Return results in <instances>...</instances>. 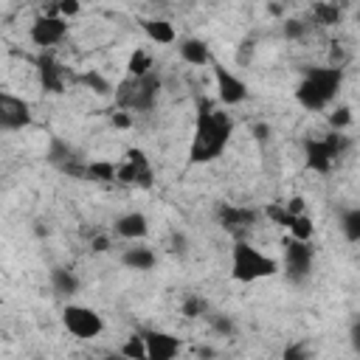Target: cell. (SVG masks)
Segmentation results:
<instances>
[{
    "label": "cell",
    "instance_id": "obj_14",
    "mask_svg": "<svg viewBox=\"0 0 360 360\" xmlns=\"http://www.w3.org/2000/svg\"><path fill=\"white\" fill-rule=\"evenodd\" d=\"M112 233L124 242H143L149 236V217L143 211H124L112 219Z\"/></svg>",
    "mask_w": 360,
    "mask_h": 360
},
{
    "label": "cell",
    "instance_id": "obj_16",
    "mask_svg": "<svg viewBox=\"0 0 360 360\" xmlns=\"http://www.w3.org/2000/svg\"><path fill=\"white\" fill-rule=\"evenodd\" d=\"M177 53L186 65L191 68H208L214 62L211 56V45L202 39V37H180L177 39Z\"/></svg>",
    "mask_w": 360,
    "mask_h": 360
},
{
    "label": "cell",
    "instance_id": "obj_17",
    "mask_svg": "<svg viewBox=\"0 0 360 360\" xmlns=\"http://www.w3.org/2000/svg\"><path fill=\"white\" fill-rule=\"evenodd\" d=\"M118 259L127 270H138V273H146L158 264V253L143 242H129V248H124Z\"/></svg>",
    "mask_w": 360,
    "mask_h": 360
},
{
    "label": "cell",
    "instance_id": "obj_33",
    "mask_svg": "<svg viewBox=\"0 0 360 360\" xmlns=\"http://www.w3.org/2000/svg\"><path fill=\"white\" fill-rule=\"evenodd\" d=\"M110 248H112V242H110L104 233H98V236L90 239V250H93V253H107Z\"/></svg>",
    "mask_w": 360,
    "mask_h": 360
},
{
    "label": "cell",
    "instance_id": "obj_30",
    "mask_svg": "<svg viewBox=\"0 0 360 360\" xmlns=\"http://www.w3.org/2000/svg\"><path fill=\"white\" fill-rule=\"evenodd\" d=\"M48 11L51 14H62L65 20H73L82 11V0H53V8H48Z\"/></svg>",
    "mask_w": 360,
    "mask_h": 360
},
{
    "label": "cell",
    "instance_id": "obj_12",
    "mask_svg": "<svg viewBox=\"0 0 360 360\" xmlns=\"http://www.w3.org/2000/svg\"><path fill=\"white\" fill-rule=\"evenodd\" d=\"M31 121H34V110H31L28 98L3 90L0 93V129L3 132H20V129L31 127Z\"/></svg>",
    "mask_w": 360,
    "mask_h": 360
},
{
    "label": "cell",
    "instance_id": "obj_34",
    "mask_svg": "<svg viewBox=\"0 0 360 360\" xmlns=\"http://www.w3.org/2000/svg\"><path fill=\"white\" fill-rule=\"evenodd\" d=\"M284 205H287V211L290 214H304L307 211V202H304V197H290V200H284Z\"/></svg>",
    "mask_w": 360,
    "mask_h": 360
},
{
    "label": "cell",
    "instance_id": "obj_18",
    "mask_svg": "<svg viewBox=\"0 0 360 360\" xmlns=\"http://www.w3.org/2000/svg\"><path fill=\"white\" fill-rule=\"evenodd\" d=\"M141 31L152 45H177V39H180L177 28L163 17H143L141 20Z\"/></svg>",
    "mask_w": 360,
    "mask_h": 360
},
{
    "label": "cell",
    "instance_id": "obj_32",
    "mask_svg": "<svg viewBox=\"0 0 360 360\" xmlns=\"http://www.w3.org/2000/svg\"><path fill=\"white\" fill-rule=\"evenodd\" d=\"M132 124H135V112H127V110H118V107H115V112H112V127L127 129V127H132Z\"/></svg>",
    "mask_w": 360,
    "mask_h": 360
},
{
    "label": "cell",
    "instance_id": "obj_35",
    "mask_svg": "<svg viewBox=\"0 0 360 360\" xmlns=\"http://www.w3.org/2000/svg\"><path fill=\"white\" fill-rule=\"evenodd\" d=\"M349 343H352V349L360 354V318L349 326Z\"/></svg>",
    "mask_w": 360,
    "mask_h": 360
},
{
    "label": "cell",
    "instance_id": "obj_15",
    "mask_svg": "<svg viewBox=\"0 0 360 360\" xmlns=\"http://www.w3.org/2000/svg\"><path fill=\"white\" fill-rule=\"evenodd\" d=\"M219 222L225 231H231L236 239H242V233L248 228H253L259 222V211L248 208V205H219Z\"/></svg>",
    "mask_w": 360,
    "mask_h": 360
},
{
    "label": "cell",
    "instance_id": "obj_36",
    "mask_svg": "<svg viewBox=\"0 0 360 360\" xmlns=\"http://www.w3.org/2000/svg\"><path fill=\"white\" fill-rule=\"evenodd\" d=\"M357 20H360V14H357Z\"/></svg>",
    "mask_w": 360,
    "mask_h": 360
},
{
    "label": "cell",
    "instance_id": "obj_10",
    "mask_svg": "<svg viewBox=\"0 0 360 360\" xmlns=\"http://www.w3.org/2000/svg\"><path fill=\"white\" fill-rule=\"evenodd\" d=\"M65 37H68V20H65L62 14L45 11V14L34 17V22L28 25V39H31L39 51H51V48L62 45Z\"/></svg>",
    "mask_w": 360,
    "mask_h": 360
},
{
    "label": "cell",
    "instance_id": "obj_6",
    "mask_svg": "<svg viewBox=\"0 0 360 360\" xmlns=\"http://www.w3.org/2000/svg\"><path fill=\"white\" fill-rule=\"evenodd\" d=\"M59 321L65 326V332L76 340H93L104 332V318L96 307L79 304V301H68L59 312Z\"/></svg>",
    "mask_w": 360,
    "mask_h": 360
},
{
    "label": "cell",
    "instance_id": "obj_29",
    "mask_svg": "<svg viewBox=\"0 0 360 360\" xmlns=\"http://www.w3.org/2000/svg\"><path fill=\"white\" fill-rule=\"evenodd\" d=\"M180 309H183L186 318H205V315H208V304H205V298H200V295H186Z\"/></svg>",
    "mask_w": 360,
    "mask_h": 360
},
{
    "label": "cell",
    "instance_id": "obj_21",
    "mask_svg": "<svg viewBox=\"0 0 360 360\" xmlns=\"http://www.w3.org/2000/svg\"><path fill=\"white\" fill-rule=\"evenodd\" d=\"M87 180L93 183H118V163L112 160H87Z\"/></svg>",
    "mask_w": 360,
    "mask_h": 360
},
{
    "label": "cell",
    "instance_id": "obj_8",
    "mask_svg": "<svg viewBox=\"0 0 360 360\" xmlns=\"http://www.w3.org/2000/svg\"><path fill=\"white\" fill-rule=\"evenodd\" d=\"M118 183L135 186V188H152V183H155V169H152V160L146 158L143 149L129 146V149L124 152V158L118 160Z\"/></svg>",
    "mask_w": 360,
    "mask_h": 360
},
{
    "label": "cell",
    "instance_id": "obj_24",
    "mask_svg": "<svg viewBox=\"0 0 360 360\" xmlns=\"http://www.w3.org/2000/svg\"><path fill=\"white\" fill-rule=\"evenodd\" d=\"M340 231H343L346 242L360 245V205H354V208L340 214Z\"/></svg>",
    "mask_w": 360,
    "mask_h": 360
},
{
    "label": "cell",
    "instance_id": "obj_19",
    "mask_svg": "<svg viewBox=\"0 0 360 360\" xmlns=\"http://www.w3.org/2000/svg\"><path fill=\"white\" fill-rule=\"evenodd\" d=\"M48 278H51V290H53L59 298H73V295L79 292V287H82L76 270H70V267H53Z\"/></svg>",
    "mask_w": 360,
    "mask_h": 360
},
{
    "label": "cell",
    "instance_id": "obj_26",
    "mask_svg": "<svg viewBox=\"0 0 360 360\" xmlns=\"http://www.w3.org/2000/svg\"><path fill=\"white\" fill-rule=\"evenodd\" d=\"M287 233L295 236V239H312L315 236V225H312V217L304 211V214H295L292 222L287 225Z\"/></svg>",
    "mask_w": 360,
    "mask_h": 360
},
{
    "label": "cell",
    "instance_id": "obj_5",
    "mask_svg": "<svg viewBox=\"0 0 360 360\" xmlns=\"http://www.w3.org/2000/svg\"><path fill=\"white\" fill-rule=\"evenodd\" d=\"M160 90H163V82L158 76V70H152L149 76H124L118 84H115V107L118 110H127V112H149L155 110L158 98H160Z\"/></svg>",
    "mask_w": 360,
    "mask_h": 360
},
{
    "label": "cell",
    "instance_id": "obj_1",
    "mask_svg": "<svg viewBox=\"0 0 360 360\" xmlns=\"http://www.w3.org/2000/svg\"><path fill=\"white\" fill-rule=\"evenodd\" d=\"M233 118L228 112V107L222 104H211L202 101L197 107V118H194V132H191V143H188V163H211L217 158L225 155L231 138H233Z\"/></svg>",
    "mask_w": 360,
    "mask_h": 360
},
{
    "label": "cell",
    "instance_id": "obj_2",
    "mask_svg": "<svg viewBox=\"0 0 360 360\" xmlns=\"http://www.w3.org/2000/svg\"><path fill=\"white\" fill-rule=\"evenodd\" d=\"M343 87V68L340 65H315L307 68L292 90L295 104L307 112H323L338 101Z\"/></svg>",
    "mask_w": 360,
    "mask_h": 360
},
{
    "label": "cell",
    "instance_id": "obj_7",
    "mask_svg": "<svg viewBox=\"0 0 360 360\" xmlns=\"http://www.w3.org/2000/svg\"><path fill=\"white\" fill-rule=\"evenodd\" d=\"M312 264H315V248L312 239H295L287 236L284 239V256H281V270L287 273V278L292 284H301L312 276Z\"/></svg>",
    "mask_w": 360,
    "mask_h": 360
},
{
    "label": "cell",
    "instance_id": "obj_27",
    "mask_svg": "<svg viewBox=\"0 0 360 360\" xmlns=\"http://www.w3.org/2000/svg\"><path fill=\"white\" fill-rule=\"evenodd\" d=\"M326 124H329V129H349L352 107L349 104H332L329 112H326Z\"/></svg>",
    "mask_w": 360,
    "mask_h": 360
},
{
    "label": "cell",
    "instance_id": "obj_22",
    "mask_svg": "<svg viewBox=\"0 0 360 360\" xmlns=\"http://www.w3.org/2000/svg\"><path fill=\"white\" fill-rule=\"evenodd\" d=\"M155 70V56L146 48H135L127 59V76H149Z\"/></svg>",
    "mask_w": 360,
    "mask_h": 360
},
{
    "label": "cell",
    "instance_id": "obj_23",
    "mask_svg": "<svg viewBox=\"0 0 360 360\" xmlns=\"http://www.w3.org/2000/svg\"><path fill=\"white\" fill-rule=\"evenodd\" d=\"M76 84L90 87L96 96H112V93H115V87L110 84V79H104L98 70H84V73H76Z\"/></svg>",
    "mask_w": 360,
    "mask_h": 360
},
{
    "label": "cell",
    "instance_id": "obj_4",
    "mask_svg": "<svg viewBox=\"0 0 360 360\" xmlns=\"http://www.w3.org/2000/svg\"><path fill=\"white\" fill-rule=\"evenodd\" d=\"M352 149V138L346 129H329L326 135L304 138V163L315 174H329Z\"/></svg>",
    "mask_w": 360,
    "mask_h": 360
},
{
    "label": "cell",
    "instance_id": "obj_13",
    "mask_svg": "<svg viewBox=\"0 0 360 360\" xmlns=\"http://www.w3.org/2000/svg\"><path fill=\"white\" fill-rule=\"evenodd\" d=\"M146 340V360H174L183 352V340L163 329H141Z\"/></svg>",
    "mask_w": 360,
    "mask_h": 360
},
{
    "label": "cell",
    "instance_id": "obj_3",
    "mask_svg": "<svg viewBox=\"0 0 360 360\" xmlns=\"http://www.w3.org/2000/svg\"><path fill=\"white\" fill-rule=\"evenodd\" d=\"M276 273H281V259L264 253L245 236L233 239V245H231V278L233 281L256 284L262 278H273Z\"/></svg>",
    "mask_w": 360,
    "mask_h": 360
},
{
    "label": "cell",
    "instance_id": "obj_28",
    "mask_svg": "<svg viewBox=\"0 0 360 360\" xmlns=\"http://www.w3.org/2000/svg\"><path fill=\"white\" fill-rule=\"evenodd\" d=\"M205 321L211 323V329H214L217 335H225V338L236 335V323H233V318H231V315H222V312H211V309H208Z\"/></svg>",
    "mask_w": 360,
    "mask_h": 360
},
{
    "label": "cell",
    "instance_id": "obj_31",
    "mask_svg": "<svg viewBox=\"0 0 360 360\" xmlns=\"http://www.w3.org/2000/svg\"><path fill=\"white\" fill-rule=\"evenodd\" d=\"M307 31H309V22H304V20H287L284 22V37L287 39H301Z\"/></svg>",
    "mask_w": 360,
    "mask_h": 360
},
{
    "label": "cell",
    "instance_id": "obj_20",
    "mask_svg": "<svg viewBox=\"0 0 360 360\" xmlns=\"http://www.w3.org/2000/svg\"><path fill=\"white\" fill-rule=\"evenodd\" d=\"M312 20L315 25H323V28H332V25H340L343 20V11L338 3H329V0H321L312 6Z\"/></svg>",
    "mask_w": 360,
    "mask_h": 360
},
{
    "label": "cell",
    "instance_id": "obj_9",
    "mask_svg": "<svg viewBox=\"0 0 360 360\" xmlns=\"http://www.w3.org/2000/svg\"><path fill=\"white\" fill-rule=\"evenodd\" d=\"M211 73H214L217 104H222V107H239V104L248 101V82L236 70L211 62Z\"/></svg>",
    "mask_w": 360,
    "mask_h": 360
},
{
    "label": "cell",
    "instance_id": "obj_25",
    "mask_svg": "<svg viewBox=\"0 0 360 360\" xmlns=\"http://www.w3.org/2000/svg\"><path fill=\"white\" fill-rule=\"evenodd\" d=\"M118 354L121 357H129V360H146V340L141 332H132L121 346H118Z\"/></svg>",
    "mask_w": 360,
    "mask_h": 360
},
{
    "label": "cell",
    "instance_id": "obj_11",
    "mask_svg": "<svg viewBox=\"0 0 360 360\" xmlns=\"http://www.w3.org/2000/svg\"><path fill=\"white\" fill-rule=\"evenodd\" d=\"M37 76H39V87L51 96H59L68 90V84H76V73H70L65 62H59L48 51H42V56L37 59Z\"/></svg>",
    "mask_w": 360,
    "mask_h": 360
}]
</instances>
